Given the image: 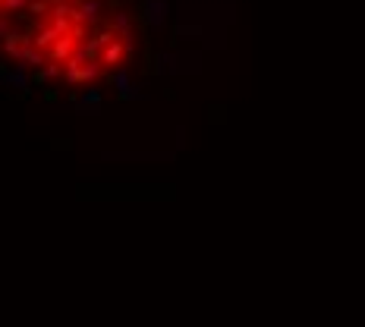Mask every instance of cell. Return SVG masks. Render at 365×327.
Segmentation results:
<instances>
[{
    "label": "cell",
    "mask_w": 365,
    "mask_h": 327,
    "mask_svg": "<svg viewBox=\"0 0 365 327\" xmlns=\"http://www.w3.org/2000/svg\"><path fill=\"white\" fill-rule=\"evenodd\" d=\"M136 47V0H0V63L38 85H104Z\"/></svg>",
    "instance_id": "1"
}]
</instances>
